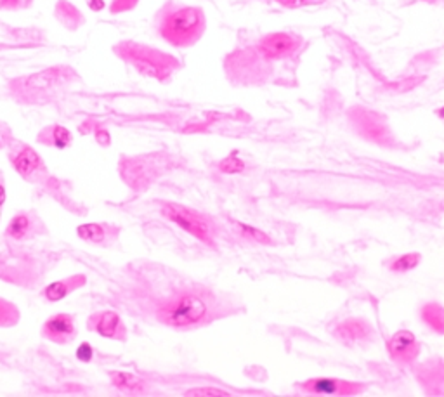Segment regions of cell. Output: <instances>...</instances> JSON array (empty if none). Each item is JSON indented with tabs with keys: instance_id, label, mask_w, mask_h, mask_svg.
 Segmentation results:
<instances>
[{
	"instance_id": "6da1fadb",
	"label": "cell",
	"mask_w": 444,
	"mask_h": 397,
	"mask_svg": "<svg viewBox=\"0 0 444 397\" xmlns=\"http://www.w3.org/2000/svg\"><path fill=\"white\" fill-rule=\"evenodd\" d=\"M240 307L228 295L203 285H186L172 291L168 298L158 303L155 316L163 326L176 330H196L217 319L236 314Z\"/></svg>"
},
{
	"instance_id": "7a4b0ae2",
	"label": "cell",
	"mask_w": 444,
	"mask_h": 397,
	"mask_svg": "<svg viewBox=\"0 0 444 397\" xmlns=\"http://www.w3.org/2000/svg\"><path fill=\"white\" fill-rule=\"evenodd\" d=\"M207 18L201 7L168 4L160 14L158 34L173 47H191L201 39Z\"/></svg>"
},
{
	"instance_id": "3957f363",
	"label": "cell",
	"mask_w": 444,
	"mask_h": 397,
	"mask_svg": "<svg viewBox=\"0 0 444 397\" xmlns=\"http://www.w3.org/2000/svg\"><path fill=\"white\" fill-rule=\"evenodd\" d=\"M118 51L123 59L134 64L137 71H141L146 76H151V79L160 80V82H167L172 76V73L181 66L179 61L173 56L146 46H137V44L128 42L122 44Z\"/></svg>"
},
{
	"instance_id": "277c9868",
	"label": "cell",
	"mask_w": 444,
	"mask_h": 397,
	"mask_svg": "<svg viewBox=\"0 0 444 397\" xmlns=\"http://www.w3.org/2000/svg\"><path fill=\"white\" fill-rule=\"evenodd\" d=\"M161 212H163V216L167 217L168 221H172L173 224L179 226V228L184 229L186 233H189L191 236L198 238L201 243H205V245L212 246L213 248L216 240H213L212 224H210L208 218L201 216L200 212L177 203H165Z\"/></svg>"
},
{
	"instance_id": "5b68a950",
	"label": "cell",
	"mask_w": 444,
	"mask_h": 397,
	"mask_svg": "<svg viewBox=\"0 0 444 397\" xmlns=\"http://www.w3.org/2000/svg\"><path fill=\"white\" fill-rule=\"evenodd\" d=\"M256 46L261 49L262 54L268 56L274 63H280V61L296 59L304 49L306 42L301 35L292 34V31H274V34L261 36Z\"/></svg>"
},
{
	"instance_id": "8992f818",
	"label": "cell",
	"mask_w": 444,
	"mask_h": 397,
	"mask_svg": "<svg viewBox=\"0 0 444 397\" xmlns=\"http://www.w3.org/2000/svg\"><path fill=\"white\" fill-rule=\"evenodd\" d=\"M390 361L399 368H410L418 361L422 354V343L410 330H399L390 335L385 343Z\"/></svg>"
},
{
	"instance_id": "52a82bcc",
	"label": "cell",
	"mask_w": 444,
	"mask_h": 397,
	"mask_svg": "<svg viewBox=\"0 0 444 397\" xmlns=\"http://www.w3.org/2000/svg\"><path fill=\"white\" fill-rule=\"evenodd\" d=\"M298 391L313 396H358L368 388L366 383L350 382V380L342 378H309L304 382L297 383Z\"/></svg>"
},
{
	"instance_id": "ba28073f",
	"label": "cell",
	"mask_w": 444,
	"mask_h": 397,
	"mask_svg": "<svg viewBox=\"0 0 444 397\" xmlns=\"http://www.w3.org/2000/svg\"><path fill=\"white\" fill-rule=\"evenodd\" d=\"M333 337L347 347H366L375 342L377 330L368 319L347 318L335 326Z\"/></svg>"
},
{
	"instance_id": "9c48e42d",
	"label": "cell",
	"mask_w": 444,
	"mask_h": 397,
	"mask_svg": "<svg viewBox=\"0 0 444 397\" xmlns=\"http://www.w3.org/2000/svg\"><path fill=\"white\" fill-rule=\"evenodd\" d=\"M71 75H74V71L70 68H49V70L23 79L21 82H18V85L21 87L23 94L28 92L30 96H40L54 91L59 85H64L70 80Z\"/></svg>"
},
{
	"instance_id": "30bf717a",
	"label": "cell",
	"mask_w": 444,
	"mask_h": 397,
	"mask_svg": "<svg viewBox=\"0 0 444 397\" xmlns=\"http://www.w3.org/2000/svg\"><path fill=\"white\" fill-rule=\"evenodd\" d=\"M87 328L99 333L101 337L116 340V342H125L127 338V328L115 311H101V313L92 314L87 321Z\"/></svg>"
},
{
	"instance_id": "8fae6325",
	"label": "cell",
	"mask_w": 444,
	"mask_h": 397,
	"mask_svg": "<svg viewBox=\"0 0 444 397\" xmlns=\"http://www.w3.org/2000/svg\"><path fill=\"white\" fill-rule=\"evenodd\" d=\"M42 337L51 340V342L54 343H59V346H66V343L74 342L76 337L75 318L66 313L51 316V318L44 323Z\"/></svg>"
},
{
	"instance_id": "7c38bea8",
	"label": "cell",
	"mask_w": 444,
	"mask_h": 397,
	"mask_svg": "<svg viewBox=\"0 0 444 397\" xmlns=\"http://www.w3.org/2000/svg\"><path fill=\"white\" fill-rule=\"evenodd\" d=\"M13 167L25 181H31L44 170V160L39 153L31 148H23L13 158Z\"/></svg>"
},
{
	"instance_id": "4fadbf2b",
	"label": "cell",
	"mask_w": 444,
	"mask_h": 397,
	"mask_svg": "<svg viewBox=\"0 0 444 397\" xmlns=\"http://www.w3.org/2000/svg\"><path fill=\"white\" fill-rule=\"evenodd\" d=\"M76 234L80 240L87 243L108 246L118 236V228H113L110 224H84L76 228Z\"/></svg>"
},
{
	"instance_id": "5bb4252c",
	"label": "cell",
	"mask_w": 444,
	"mask_h": 397,
	"mask_svg": "<svg viewBox=\"0 0 444 397\" xmlns=\"http://www.w3.org/2000/svg\"><path fill=\"white\" fill-rule=\"evenodd\" d=\"M87 283V278L84 274H74L70 278L59 279V281L51 283L46 290H44V298L47 302H59L63 301L64 297L71 293V291L82 288L84 285Z\"/></svg>"
},
{
	"instance_id": "9a60e30c",
	"label": "cell",
	"mask_w": 444,
	"mask_h": 397,
	"mask_svg": "<svg viewBox=\"0 0 444 397\" xmlns=\"http://www.w3.org/2000/svg\"><path fill=\"white\" fill-rule=\"evenodd\" d=\"M420 321L432 333L444 335V306L439 302H427L420 307Z\"/></svg>"
},
{
	"instance_id": "2e32d148",
	"label": "cell",
	"mask_w": 444,
	"mask_h": 397,
	"mask_svg": "<svg viewBox=\"0 0 444 397\" xmlns=\"http://www.w3.org/2000/svg\"><path fill=\"white\" fill-rule=\"evenodd\" d=\"M39 143L58 149H66L71 144V132L66 131L61 125H52V127L40 132Z\"/></svg>"
},
{
	"instance_id": "e0dca14e",
	"label": "cell",
	"mask_w": 444,
	"mask_h": 397,
	"mask_svg": "<svg viewBox=\"0 0 444 397\" xmlns=\"http://www.w3.org/2000/svg\"><path fill=\"white\" fill-rule=\"evenodd\" d=\"M31 229H34V218H31L30 213L21 212L11 218L9 226L6 228V234L9 238H14V240H23L31 233Z\"/></svg>"
},
{
	"instance_id": "ac0fdd59",
	"label": "cell",
	"mask_w": 444,
	"mask_h": 397,
	"mask_svg": "<svg viewBox=\"0 0 444 397\" xmlns=\"http://www.w3.org/2000/svg\"><path fill=\"white\" fill-rule=\"evenodd\" d=\"M420 261H422V255H420L418 252L403 253V255H399V257L393 258V261L387 264V267H389L390 273L405 274V273H410V271H413L415 267L420 264Z\"/></svg>"
},
{
	"instance_id": "d6986e66",
	"label": "cell",
	"mask_w": 444,
	"mask_h": 397,
	"mask_svg": "<svg viewBox=\"0 0 444 397\" xmlns=\"http://www.w3.org/2000/svg\"><path fill=\"white\" fill-rule=\"evenodd\" d=\"M113 383H115V387L122 388V391L137 392V391H143L144 388L143 380L137 378V376L131 375V373H122V371H118V373L113 375Z\"/></svg>"
},
{
	"instance_id": "ffe728a7",
	"label": "cell",
	"mask_w": 444,
	"mask_h": 397,
	"mask_svg": "<svg viewBox=\"0 0 444 397\" xmlns=\"http://www.w3.org/2000/svg\"><path fill=\"white\" fill-rule=\"evenodd\" d=\"M19 321V311L14 303L0 298V328H11Z\"/></svg>"
},
{
	"instance_id": "44dd1931",
	"label": "cell",
	"mask_w": 444,
	"mask_h": 397,
	"mask_svg": "<svg viewBox=\"0 0 444 397\" xmlns=\"http://www.w3.org/2000/svg\"><path fill=\"white\" fill-rule=\"evenodd\" d=\"M236 228L238 231H240V234L243 238H247V240L253 241V243H261V245H271V238L266 236L264 233L259 229L252 228V226H247V224H240V222H236Z\"/></svg>"
},
{
	"instance_id": "7402d4cb",
	"label": "cell",
	"mask_w": 444,
	"mask_h": 397,
	"mask_svg": "<svg viewBox=\"0 0 444 397\" xmlns=\"http://www.w3.org/2000/svg\"><path fill=\"white\" fill-rule=\"evenodd\" d=\"M219 169L221 172L224 174H240L245 170V164L241 160H238L236 153H233V155H229L228 158H224V160L221 161Z\"/></svg>"
},
{
	"instance_id": "603a6c76",
	"label": "cell",
	"mask_w": 444,
	"mask_h": 397,
	"mask_svg": "<svg viewBox=\"0 0 444 397\" xmlns=\"http://www.w3.org/2000/svg\"><path fill=\"white\" fill-rule=\"evenodd\" d=\"M276 4H280L285 9H302V7H311V6H321L326 0H274Z\"/></svg>"
},
{
	"instance_id": "cb8c5ba5",
	"label": "cell",
	"mask_w": 444,
	"mask_h": 397,
	"mask_svg": "<svg viewBox=\"0 0 444 397\" xmlns=\"http://www.w3.org/2000/svg\"><path fill=\"white\" fill-rule=\"evenodd\" d=\"M186 396H221V397H228L229 392L221 391V388H213V387H201V388H191V391L186 392Z\"/></svg>"
},
{
	"instance_id": "d4e9b609",
	"label": "cell",
	"mask_w": 444,
	"mask_h": 397,
	"mask_svg": "<svg viewBox=\"0 0 444 397\" xmlns=\"http://www.w3.org/2000/svg\"><path fill=\"white\" fill-rule=\"evenodd\" d=\"M76 358H79V361H84V363H89L92 358H94V349H92L91 343L84 342L82 346L76 349Z\"/></svg>"
},
{
	"instance_id": "484cf974",
	"label": "cell",
	"mask_w": 444,
	"mask_h": 397,
	"mask_svg": "<svg viewBox=\"0 0 444 397\" xmlns=\"http://www.w3.org/2000/svg\"><path fill=\"white\" fill-rule=\"evenodd\" d=\"M137 4V0H115L111 6L113 12H122V11H128L132 9Z\"/></svg>"
},
{
	"instance_id": "4316f807",
	"label": "cell",
	"mask_w": 444,
	"mask_h": 397,
	"mask_svg": "<svg viewBox=\"0 0 444 397\" xmlns=\"http://www.w3.org/2000/svg\"><path fill=\"white\" fill-rule=\"evenodd\" d=\"M4 201H6V188H4V184H0V208H2Z\"/></svg>"
},
{
	"instance_id": "83f0119b",
	"label": "cell",
	"mask_w": 444,
	"mask_h": 397,
	"mask_svg": "<svg viewBox=\"0 0 444 397\" xmlns=\"http://www.w3.org/2000/svg\"><path fill=\"white\" fill-rule=\"evenodd\" d=\"M422 2H425V4H439V2H443V0H422Z\"/></svg>"
},
{
	"instance_id": "f1b7e54d",
	"label": "cell",
	"mask_w": 444,
	"mask_h": 397,
	"mask_svg": "<svg viewBox=\"0 0 444 397\" xmlns=\"http://www.w3.org/2000/svg\"><path fill=\"white\" fill-rule=\"evenodd\" d=\"M0 146H2V143H0Z\"/></svg>"
}]
</instances>
